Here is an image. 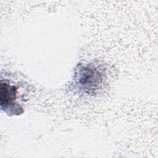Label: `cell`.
<instances>
[{"mask_svg": "<svg viewBox=\"0 0 158 158\" xmlns=\"http://www.w3.org/2000/svg\"><path fill=\"white\" fill-rule=\"evenodd\" d=\"M102 81V77L96 69L83 67L80 70L78 82L83 89L88 91L96 90L101 85Z\"/></svg>", "mask_w": 158, "mask_h": 158, "instance_id": "1", "label": "cell"}, {"mask_svg": "<svg viewBox=\"0 0 158 158\" xmlns=\"http://www.w3.org/2000/svg\"><path fill=\"white\" fill-rule=\"evenodd\" d=\"M17 99V89L15 86L10 85L8 83L1 80V107L2 110L12 107V104H15Z\"/></svg>", "mask_w": 158, "mask_h": 158, "instance_id": "2", "label": "cell"}]
</instances>
